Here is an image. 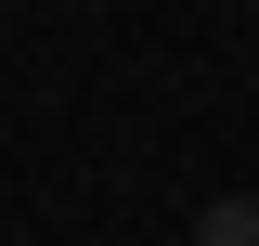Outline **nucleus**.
<instances>
[{
    "mask_svg": "<svg viewBox=\"0 0 259 246\" xmlns=\"http://www.w3.org/2000/svg\"><path fill=\"white\" fill-rule=\"evenodd\" d=\"M194 246H259V194H221V208L194 220Z\"/></svg>",
    "mask_w": 259,
    "mask_h": 246,
    "instance_id": "obj_1",
    "label": "nucleus"
}]
</instances>
